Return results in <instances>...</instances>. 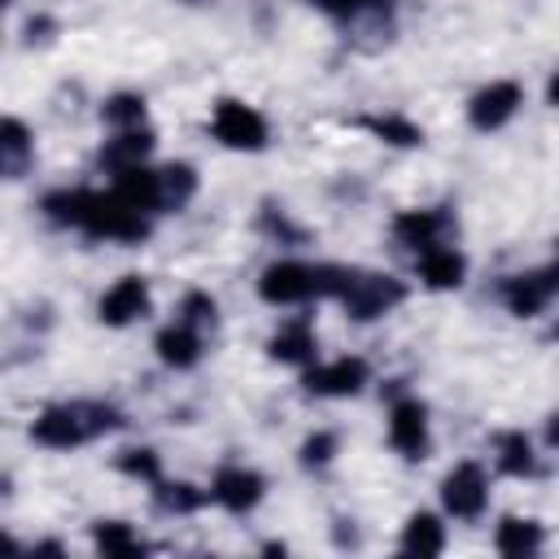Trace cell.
Segmentation results:
<instances>
[{"label": "cell", "mask_w": 559, "mask_h": 559, "mask_svg": "<svg viewBox=\"0 0 559 559\" xmlns=\"http://www.w3.org/2000/svg\"><path fill=\"white\" fill-rule=\"evenodd\" d=\"M39 218L52 231H74L83 240H100V245H122L135 249L153 236L157 218L131 201H122L109 183L105 188H87V183H57L39 197Z\"/></svg>", "instance_id": "1"}, {"label": "cell", "mask_w": 559, "mask_h": 559, "mask_svg": "<svg viewBox=\"0 0 559 559\" xmlns=\"http://www.w3.org/2000/svg\"><path fill=\"white\" fill-rule=\"evenodd\" d=\"M122 428H127V411L109 397H57L31 415L26 437H31V445H39L48 454H70V450L105 441Z\"/></svg>", "instance_id": "2"}, {"label": "cell", "mask_w": 559, "mask_h": 559, "mask_svg": "<svg viewBox=\"0 0 559 559\" xmlns=\"http://www.w3.org/2000/svg\"><path fill=\"white\" fill-rule=\"evenodd\" d=\"M341 271H345V262H314L301 253H275L271 262H262L253 293L271 310H310V306L336 297Z\"/></svg>", "instance_id": "3"}, {"label": "cell", "mask_w": 559, "mask_h": 559, "mask_svg": "<svg viewBox=\"0 0 559 559\" xmlns=\"http://www.w3.org/2000/svg\"><path fill=\"white\" fill-rule=\"evenodd\" d=\"M406 297H411V284H406L402 275L380 271V266H345L332 306H336L349 323L367 328V323H380V319L397 314V310L406 306Z\"/></svg>", "instance_id": "4"}, {"label": "cell", "mask_w": 559, "mask_h": 559, "mask_svg": "<svg viewBox=\"0 0 559 559\" xmlns=\"http://www.w3.org/2000/svg\"><path fill=\"white\" fill-rule=\"evenodd\" d=\"M389 402H384V441L402 463H428L432 459V406L415 393L389 380Z\"/></svg>", "instance_id": "5"}, {"label": "cell", "mask_w": 559, "mask_h": 559, "mask_svg": "<svg viewBox=\"0 0 559 559\" xmlns=\"http://www.w3.org/2000/svg\"><path fill=\"white\" fill-rule=\"evenodd\" d=\"M205 131L223 153H266L271 148V118L245 96H218L205 114Z\"/></svg>", "instance_id": "6"}, {"label": "cell", "mask_w": 559, "mask_h": 559, "mask_svg": "<svg viewBox=\"0 0 559 559\" xmlns=\"http://www.w3.org/2000/svg\"><path fill=\"white\" fill-rule=\"evenodd\" d=\"M493 502V472L480 459H459L437 480V507L450 524H480Z\"/></svg>", "instance_id": "7"}, {"label": "cell", "mask_w": 559, "mask_h": 559, "mask_svg": "<svg viewBox=\"0 0 559 559\" xmlns=\"http://www.w3.org/2000/svg\"><path fill=\"white\" fill-rule=\"evenodd\" d=\"M493 297H498V306H502L511 319H520V323L542 319V314L559 301V262L550 258V262H542V266H524V271L498 275Z\"/></svg>", "instance_id": "8"}, {"label": "cell", "mask_w": 559, "mask_h": 559, "mask_svg": "<svg viewBox=\"0 0 559 559\" xmlns=\"http://www.w3.org/2000/svg\"><path fill=\"white\" fill-rule=\"evenodd\" d=\"M297 384L310 402H349L371 389V362L362 354H319L306 371H297Z\"/></svg>", "instance_id": "9"}, {"label": "cell", "mask_w": 559, "mask_h": 559, "mask_svg": "<svg viewBox=\"0 0 559 559\" xmlns=\"http://www.w3.org/2000/svg\"><path fill=\"white\" fill-rule=\"evenodd\" d=\"M205 489H210V507H218V511L231 515V520H249V515L266 502L271 480H266L262 467L240 463V459H227V463H218V467L210 472Z\"/></svg>", "instance_id": "10"}, {"label": "cell", "mask_w": 559, "mask_h": 559, "mask_svg": "<svg viewBox=\"0 0 559 559\" xmlns=\"http://www.w3.org/2000/svg\"><path fill=\"white\" fill-rule=\"evenodd\" d=\"M524 100H528V87H524L520 79H511V74L485 79V83L463 100V122H467L476 135H498V131H507V127L520 118Z\"/></svg>", "instance_id": "11"}, {"label": "cell", "mask_w": 559, "mask_h": 559, "mask_svg": "<svg viewBox=\"0 0 559 559\" xmlns=\"http://www.w3.org/2000/svg\"><path fill=\"white\" fill-rule=\"evenodd\" d=\"M96 323L109 332H127L135 323H144L153 314V280L140 271H122L118 280H109L92 306Z\"/></svg>", "instance_id": "12"}, {"label": "cell", "mask_w": 559, "mask_h": 559, "mask_svg": "<svg viewBox=\"0 0 559 559\" xmlns=\"http://www.w3.org/2000/svg\"><path fill=\"white\" fill-rule=\"evenodd\" d=\"M459 231V214L450 205H406L389 218V240L402 249V253H419V249H432L441 240H454Z\"/></svg>", "instance_id": "13"}, {"label": "cell", "mask_w": 559, "mask_h": 559, "mask_svg": "<svg viewBox=\"0 0 559 559\" xmlns=\"http://www.w3.org/2000/svg\"><path fill=\"white\" fill-rule=\"evenodd\" d=\"M262 349H266V362L306 371V367L319 358V328H314L310 314H284V319L266 332Z\"/></svg>", "instance_id": "14"}, {"label": "cell", "mask_w": 559, "mask_h": 559, "mask_svg": "<svg viewBox=\"0 0 559 559\" xmlns=\"http://www.w3.org/2000/svg\"><path fill=\"white\" fill-rule=\"evenodd\" d=\"M411 275L424 293H459L472 275V258L454 245V240H441L432 249H419L411 258Z\"/></svg>", "instance_id": "15"}, {"label": "cell", "mask_w": 559, "mask_h": 559, "mask_svg": "<svg viewBox=\"0 0 559 559\" xmlns=\"http://www.w3.org/2000/svg\"><path fill=\"white\" fill-rule=\"evenodd\" d=\"M205 354H210V336L197 332L192 323L175 319V314L153 332V358H157L170 376H188V371H197V367L205 362Z\"/></svg>", "instance_id": "16"}, {"label": "cell", "mask_w": 559, "mask_h": 559, "mask_svg": "<svg viewBox=\"0 0 559 559\" xmlns=\"http://www.w3.org/2000/svg\"><path fill=\"white\" fill-rule=\"evenodd\" d=\"M157 153V131L153 127H127V131H105L96 144V166L105 175H122L131 166H148Z\"/></svg>", "instance_id": "17"}, {"label": "cell", "mask_w": 559, "mask_h": 559, "mask_svg": "<svg viewBox=\"0 0 559 559\" xmlns=\"http://www.w3.org/2000/svg\"><path fill=\"white\" fill-rule=\"evenodd\" d=\"M489 463L498 476L507 480H533L542 472V454H537V441L524 432V428H498L489 437Z\"/></svg>", "instance_id": "18"}, {"label": "cell", "mask_w": 559, "mask_h": 559, "mask_svg": "<svg viewBox=\"0 0 559 559\" xmlns=\"http://www.w3.org/2000/svg\"><path fill=\"white\" fill-rule=\"evenodd\" d=\"M349 127H358L367 140H376V144H384V148H402V153L428 144L424 127H419L411 114H402V109H367V114L349 118Z\"/></svg>", "instance_id": "19"}, {"label": "cell", "mask_w": 559, "mask_h": 559, "mask_svg": "<svg viewBox=\"0 0 559 559\" xmlns=\"http://www.w3.org/2000/svg\"><path fill=\"white\" fill-rule=\"evenodd\" d=\"M445 546H450V515L437 507H415V511H406V520H402V528H397V550L402 555H419V559H428V555H445Z\"/></svg>", "instance_id": "20"}, {"label": "cell", "mask_w": 559, "mask_h": 559, "mask_svg": "<svg viewBox=\"0 0 559 559\" xmlns=\"http://www.w3.org/2000/svg\"><path fill=\"white\" fill-rule=\"evenodd\" d=\"M39 162V140H35V127L17 114H4L0 118V175L9 183H22Z\"/></svg>", "instance_id": "21"}, {"label": "cell", "mask_w": 559, "mask_h": 559, "mask_svg": "<svg viewBox=\"0 0 559 559\" xmlns=\"http://www.w3.org/2000/svg\"><path fill=\"white\" fill-rule=\"evenodd\" d=\"M489 546H493L498 555H507V559H533V555L546 550V524H542L537 515L507 511V515H498Z\"/></svg>", "instance_id": "22"}, {"label": "cell", "mask_w": 559, "mask_h": 559, "mask_svg": "<svg viewBox=\"0 0 559 559\" xmlns=\"http://www.w3.org/2000/svg\"><path fill=\"white\" fill-rule=\"evenodd\" d=\"M87 542L96 555H109V559H135V555H148L153 542L122 515H96L87 524Z\"/></svg>", "instance_id": "23"}, {"label": "cell", "mask_w": 559, "mask_h": 559, "mask_svg": "<svg viewBox=\"0 0 559 559\" xmlns=\"http://www.w3.org/2000/svg\"><path fill=\"white\" fill-rule=\"evenodd\" d=\"M148 502L166 520H188L210 507V489L197 480H183V476H162L157 485H148Z\"/></svg>", "instance_id": "24"}, {"label": "cell", "mask_w": 559, "mask_h": 559, "mask_svg": "<svg viewBox=\"0 0 559 559\" xmlns=\"http://www.w3.org/2000/svg\"><path fill=\"white\" fill-rule=\"evenodd\" d=\"M336 26H393V0H306Z\"/></svg>", "instance_id": "25"}, {"label": "cell", "mask_w": 559, "mask_h": 559, "mask_svg": "<svg viewBox=\"0 0 559 559\" xmlns=\"http://www.w3.org/2000/svg\"><path fill=\"white\" fill-rule=\"evenodd\" d=\"M253 231H258L262 240L280 245V249H301V245L310 240V231H306V227L293 218V210H288L284 201H275V197L258 201V214H253Z\"/></svg>", "instance_id": "26"}, {"label": "cell", "mask_w": 559, "mask_h": 559, "mask_svg": "<svg viewBox=\"0 0 559 559\" xmlns=\"http://www.w3.org/2000/svg\"><path fill=\"white\" fill-rule=\"evenodd\" d=\"M157 175H162V214H183L201 192V170L175 157V162H157Z\"/></svg>", "instance_id": "27"}, {"label": "cell", "mask_w": 559, "mask_h": 559, "mask_svg": "<svg viewBox=\"0 0 559 559\" xmlns=\"http://www.w3.org/2000/svg\"><path fill=\"white\" fill-rule=\"evenodd\" d=\"M109 188H114L122 201H131V205L148 210L153 218H162V175H157V162L131 166V170H122V175H109Z\"/></svg>", "instance_id": "28"}, {"label": "cell", "mask_w": 559, "mask_h": 559, "mask_svg": "<svg viewBox=\"0 0 559 559\" xmlns=\"http://www.w3.org/2000/svg\"><path fill=\"white\" fill-rule=\"evenodd\" d=\"M293 459H297V467H301L306 476H328V472L336 467V459H341V432H336V428H310V432L297 441Z\"/></svg>", "instance_id": "29"}, {"label": "cell", "mask_w": 559, "mask_h": 559, "mask_svg": "<svg viewBox=\"0 0 559 559\" xmlns=\"http://www.w3.org/2000/svg\"><path fill=\"white\" fill-rule=\"evenodd\" d=\"M100 127L105 131H127V127H148V96L135 87H118L100 100Z\"/></svg>", "instance_id": "30"}, {"label": "cell", "mask_w": 559, "mask_h": 559, "mask_svg": "<svg viewBox=\"0 0 559 559\" xmlns=\"http://www.w3.org/2000/svg\"><path fill=\"white\" fill-rule=\"evenodd\" d=\"M114 472L122 476V480H131V485H157L162 476H166V463H162V450L157 445H122L118 454H114Z\"/></svg>", "instance_id": "31"}, {"label": "cell", "mask_w": 559, "mask_h": 559, "mask_svg": "<svg viewBox=\"0 0 559 559\" xmlns=\"http://www.w3.org/2000/svg\"><path fill=\"white\" fill-rule=\"evenodd\" d=\"M175 319H183V323H192L197 332L214 336L218 323H223V306H218V297H214L210 288H183L179 301H175Z\"/></svg>", "instance_id": "32"}, {"label": "cell", "mask_w": 559, "mask_h": 559, "mask_svg": "<svg viewBox=\"0 0 559 559\" xmlns=\"http://www.w3.org/2000/svg\"><path fill=\"white\" fill-rule=\"evenodd\" d=\"M332 542H336L341 550H358V546H362L358 520H349V515H336V520H332Z\"/></svg>", "instance_id": "33"}, {"label": "cell", "mask_w": 559, "mask_h": 559, "mask_svg": "<svg viewBox=\"0 0 559 559\" xmlns=\"http://www.w3.org/2000/svg\"><path fill=\"white\" fill-rule=\"evenodd\" d=\"M26 31H31V35H26V44H35V39H39V44H48V39L57 35V22H52L48 13H35V17L26 22Z\"/></svg>", "instance_id": "34"}, {"label": "cell", "mask_w": 559, "mask_h": 559, "mask_svg": "<svg viewBox=\"0 0 559 559\" xmlns=\"http://www.w3.org/2000/svg\"><path fill=\"white\" fill-rule=\"evenodd\" d=\"M542 100H546V109H559V66L546 74V83H542Z\"/></svg>", "instance_id": "35"}, {"label": "cell", "mask_w": 559, "mask_h": 559, "mask_svg": "<svg viewBox=\"0 0 559 559\" xmlns=\"http://www.w3.org/2000/svg\"><path fill=\"white\" fill-rule=\"evenodd\" d=\"M542 441H546V450H559V411L546 415V424H542Z\"/></svg>", "instance_id": "36"}, {"label": "cell", "mask_w": 559, "mask_h": 559, "mask_svg": "<svg viewBox=\"0 0 559 559\" xmlns=\"http://www.w3.org/2000/svg\"><path fill=\"white\" fill-rule=\"evenodd\" d=\"M262 555H288V542H262Z\"/></svg>", "instance_id": "37"}, {"label": "cell", "mask_w": 559, "mask_h": 559, "mask_svg": "<svg viewBox=\"0 0 559 559\" xmlns=\"http://www.w3.org/2000/svg\"><path fill=\"white\" fill-rule=\"evenodd\" d=\"M550 336H555V341H559V319H555V328H550Z\"/></svg>", "instance_id": "38"}, {"label": "cell", "mask_w": 559, "mask_h": 559, "mask_svg": "<svg viewBox=\"0 0 559 559\" xmlns=\"http://www.w3.org/2000/svg\"><path fill=\"white\" fill-rule=\"evenodd\" d=\"M555 262H559V236H555Z\"/></svg>", "instance_id": "39"}, {"label": "cell", "mask_w": 559, "mask_h": 559, "mask_svg": "<svg viewBox=\"0 0 559 559\" xmlns=\"http://www.w3.org/2000/svg\"><path fill=\"white\" fill-rule=\"evenodd\" d=\"M4 4H9V9H13V4H17V0H4Z\"/></svg>", "instance_id": "40"}]
</instances>
